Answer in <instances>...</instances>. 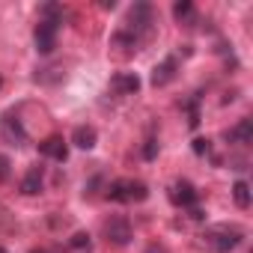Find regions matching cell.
Listing matches in <instances>:
<instances>
[{"mask_svg":"<svg viewBox=\"0 0 253 253\" xmlns=\"http://www.w3.org/2000/svg\"><path fill=\"white\" fill-rule=\"evenodd\" d=\"M107 197L116 203H143L149 197V188L137 179H116V182H110Z\"/></svg>","mask_w":253,"mask_h":253,"instance_id":"obj_1","label":"cell"},{"mask_svg":"<svg viewBox=\"0 0 253 253\" xmlns=\"http://www.w3.org/2000/svg\"><path fill=\"white\" fill-rule=\"evenodd\" d=\"M238 241H241V232H238V229H226V226L209 229V232L203 235V244H206L209 250H214V253H229V250L238 247Z\"/></svg>","mask_w":253,"mask_h":253,"instance_id":"obj_2","label":"cell"},{"mask_svg":"<svg viewBox=\"0 0 253 253\" xmlns=\"http://www.w3.org/2000/svg\"><path fill=\"white\" fill-rule=\"evenodd\" d=\"M57 33H60V21H48L42 18L33 30V42H36V51L39 54H51L57 48Z\"/></svg>","mask_w":253,"mask_h":253,"instance_id":"obj_3","label":"cell"},{"mask_svg":"<svg viewBox=\"0 0 253 253\" xmlns=\"http://www.w3.org/2000/svg\"><path fill=\"white\" fill-rule=\"evenodd\" d=\"M149 30H152V6L149 3H134V9L128 15V30L125 33H131L134 39H140Z\"/></svg>","mask_w":253,"mask_h":253,"instance_id":"obj_4","label":"cell"},{"mask_svg":"<svg viewBox=\"0 0 253 253\" xmlns=\"http://www.w3.org/2000/svg\"><path fill=\"white\" fill-rule=\"evenodd\" d=\"M0 134H3V140L9 146H24L27 143V131H24V125L15 113H3L0 116Z\"/></svg>","mask_w":253,"mask_h":253,"instance_id":"obj_5","label":"cell"},{"mask_svg":"<svg viewBox=\"0 0 253 253\" xmlns=\"http://www.w3.org/2000/svg\"><path fill=\"white\" fill-rule=\"evenodd\" d=\"M104 235H107V241H113L116 247H125L131 241V223H128V217H110L107 223H104Z\"/></svg>","mask_w":253,"mask_h":253,"instance_id":"obj_6","label":"cell"},{"mask_svg":"<svg viewBox=\"0 0 253 253\" xmlns=\"http://www.w3.org/2000/svg\"><path fill=\"white\" fill-rule=\"evenodd\" d=\"M197 200H200V194H197V188L191 185V182H176L173 188H170V203L173 206H182V209H194L197 206Z\"/></svg>","mask_w":253,"mask_h":253,"instance_id":"obj_7","label":"cell"},{"mask_svg":"<svg viewBox=\"0 0 253 253\" xmlns=\"http://www.w3.org/2000/svg\"><path fill=\"white\" fill-rule=\"evenodd\" d=\"M176 72H179V57H164L155 69H152V86H167L173 78H176Z\"/></svg>","mask_w":253,"mask_h":253,"instance_id":"obj_8","label":"cell"},{"mask_svg":"<svg viewBox=\"0 0 253 253\" xmlns=\"http://www.w3.org/2000/svg\"><path fill=\"white\" fill-rule=\"evenodd\" d=\"M110 89L119 92V95H134L140 89V78L134 72H119V75L110 78Z\"/></svg>","mask_w":253,"mask_h":253,"instance_id":"obj_9","label":"cell"},{"mask_svg":"<svg viewBox=\"0 0 253 253\" xmlns=\"http://www.w3.org/2000/svg\"><path fill=\"white\" fill-rule=\"evenodd\" d=\"M223 137H226L229 143H238V146H247V143L253 140V122H250L247 116H244V119H238V122L232 125V128H229V131L223 134Z\"/></svg>","mask_w":253,"mask_h":253,"instance_id":"obj_10","label":"cell"},{"mask_svg":"<svg viewBox=\"0 0 253 253\" xmlns=\"http://www.w3.org/2000/svg\"><path fill=\"white\" fill-rule=\"evenodd\" d=\"M39 152L42 155H48V158H54V161H66L69 158V146H66V140L63 137H48V140H42L39 143Z\"/></svg>","mask_w":253,"mask_h":253,"instance_id":"obj_11","label":"cell"},{"mask_svg":"<svg viewBox=\"0 0 253 253\" xmlns=\"http://www.w3.org/2000/svg\"><path fill=\"white\" fill-rule=\"evenodd\" d=\"M95 140H98V134H95L92 125H78V128L72 131V143H75L78 149H92Z\"/></svg>","mask_w":253,"mask_h":253,"instance_id":"obj_12","label":"cell"},{"mask_svg":"<svg viewBox=\"0 0 253 253\" xmlns=\"http://www.w3.org/2000/svg\"><path fill=\"white\" fill-rule=\"evenodd\" d=\"M39 191H42V167H30L27 176L21 179V194L33 197V194H39Z\"/></svg>","mask_w":253,"mask_h":253,"instance_id":"obj_13","label":"cell"},{"mask_svg":"<svg viewBox=\"0 0 253 253\" xmlns=\"http://www.w3.org/2000/svg\"><path fill=\"white\" fill-rule=\"evenodd\" d=\"M173 18L179 24H191L194 21V3H191V0H179V3L173 6Z\"/></svg>","mask_w":253,"mask_h":253,"instance_id":"obj_14","label":"cell"},{"mask_svg":"<svg viewBox=\"0 0 253 253\" xmlns=\"http://www.w3.org/2000/svg\"><path fill=\"white\" fill-rule=\"evenodd\" d=\"M232 197H235V206H238V209H247V206H250V188H247V182L238 179V182L232 185Z\"/></svg>","mask_w":253,"mask_h":253,"instance_id":"obj_15","label":"cell"},{"mask_svg":"<svg viewBox=\"0 0 253 253\" xmlns=\"http://www.w3.org/2000/svg\"><path fill=\"white\" fill-rule=\"evenodd\" d=\"M188 125H191V128H197V125H200V98L197 95L188 101Z\"/></svg>","mask_w":253,"mask_h":253,"instance_id":"obj_16","label":"cell"},{"mask_svg":"<svg viewBox=\"0 0 253 253\" xmlns=\"http://www.w3.org/2000/svg\"><path fill=\"white\" fill-rule=\"evenodd\" d=\"M143 158H146V161H155V158H158V140H146V146H143Z\"/></svg>","mask_w":253,"mask_h":253,"instance_id":"obj_17","label":"cell"},{"mask_svg":"<svg viewBox=\"0 0 253 253\" xmlns=\"http://www.w3.org/2000/svg\"><path fill=\"white\" fill-rule=\"evenodd\" d=\"M72 247H89V235L86 232H75L72 235Z\"/></svg>","mask_w":253,"mask_h":253,"instance_id":"obj_18","label":"cell"},{"mask_svg":"<svg viewBox=\"0 0 253 253\" xmlns=\"http://www.w3.org/2000/svg\"><path fill=\"white\" fill-rule=\"evenodd\" d=\"M209 149H211V146H209V140H203V137H197V140H194V152H197V155H209Z\"/></svg>","mask_w":253,"mask_h":253,"instance_id":"obj_19","label":"cell"},{"mask_svg":"<svg viewBox=\"0 0 253 253\" xmlns=\"http://www.w3.org/2000/svg\"><path fill=\"white\" fill-rule=\"evenodd\" d=\"M6 179H9V158L0 155V182H6Z\"/></svg>","mask_w":253,"mask_h":253,"instance_id":"obj_20","label":"cell"},{"mask_svg":"<svg viewBox=\"0 0 253 253\" xmlns=\"http://www.w3.org/2000/svg\"><path fill=\"white\" fill-rule=\"evenodd\" d=\"M30 253H48V250H30Z\"/></svg>","mask_w":253,"mask_h":253,"instance_id":"obj_21","label":"cell"},{"mask_svg":"<svg viewBox=\"0 0 253 253\" xmlns=\"http://www.w3.org/2000/svg\"><path fill=\"white\" fill-rule=\"evenodd\" d=\"M0 86H3V78H0Z\"/></svg>","mask_w":253,"mask_h":253,"instance_id":"obj_22","label":"cell"},{"mask_svg":"<svg viewBox=\"0 0 253 253\" xmlns=\"http://www.w3.org/2000/svg\"><path fill=\"white\" fill-rule=\"evenodd\" d=\"M0 253H6V250H3V247H0Z\"/></svg>","mask_w":253,"mask_h":253,"instance_id":"obj_23","label":"cell"}]
</instances>
